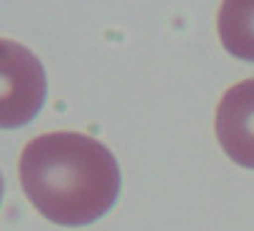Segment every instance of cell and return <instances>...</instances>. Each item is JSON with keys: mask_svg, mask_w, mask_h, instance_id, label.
<instances>
[{"mask_svg": "<svg viewBox=\"0 0 254 231\" xmlns=\"http://www.w3.org/2000/svg\"><path fill=\"white\" fill-rule=\"evenodd\" d=\"M0 196H3V174H0Z\"/></svg>", "mask_w": 254, "mask_h": 231, "instance_id": "obj_5", "label": "cell"}, {"mask_svg": "<svg viewBox=\"0 0 254 231\" xmlns=\"http://www.w3.org/2000/svg\"><path fill=\"white\" fill-rule=\"evenodd\" d=\"M45 70L20 43L0 38V130L28 125L45 102Z\"/></svg>", "mask_w": 254, "mask_h": 231, "instance_id": "obj_2", "label": "cell"}, {"mask_svg": "<svg viewBox=\"0 0 254 231\" xmlns=\"http://www.w3.org/2000/svg\"><path fill=\"white\" fill-rule=\"evenodd\" d=\"M217 30L222 45L242 57L254 62V0H229L219 5Z\"/></svg>", "mask_w": 254, "mask_h": 231, "instance_id": "obj_4", "label": "cell"}, {"mask_svg": "<svg viewBox=\"0 0 254 231\" xmlns=\"http://www.w3.org/2000/svg\"><path fill=\"white\" fill-rule=\"evenodd\" d=\"M214 132L224 154L254 169V77L232 85L214 112Z\"/></svg>", "mask_w": 254, "mask_h": 231, "instance_id": "obj_3", "label": "cell"}, {"mask_svg": "<svg viewBox=\"0 0 254 231\" xmlns=\"http://www.w3.org/2000/svg\"><path fill=\"white\" fill-rule=\"evenodd\" d=\"M28 201L63 226L92 224L120 194L115 154L80 132H45L30 139L18 162Z\"/></svg>", "mask_w": 254, "mask_h": 231, "instance_id": "obj_1", "label": "cell"}]
</instances>
